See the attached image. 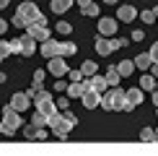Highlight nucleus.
<instances>
[{
  "label": "nucleus",
  "instance_id": "1",
  "mask_svg": "<svg viewBox=\"0 0 158 156\" xmlns=\"http://www.w3.org/2000/svg\"><path fill=\"white\" fill-rule=\"evenodd\" d=\"M78 125V117L73 112H68V109H62V115L60 112H55L47 120V128H52V133L57 135V138H68V133Z\"/></svg>",
  "mask_w": 158,
  "mask_h": 156
},
{
  "label": "nucleus",
  "instance_id": "33",
  "mask_svg": "<svg viewBox=\"0 0 158 156\" xmlns=\"http://www.w3.org/2000/svg\"><path fill=\"white\" fill-rule=\"evenodd\" d=\"M10 55H18V52H21V44H18V39H10Z\"/></svg>",
  "mask_w": 158,
  "mask_h": 156
},
{
  "label": "nucleus",
  "instance_id": "6",
  "mask_svg": "<svg viewBox=\"0 0 158 156\" xmlns=\"http://www.w3.org/2000/svg\"><path fill=\"white\" fill-rule=\"evenodd\" d=\"M26 34H29L31 39H34V42H44V39H49V37H52L47 26H39V24H34V21H31L29 26H26Z\"/></svg>",
  "mask_w": 158,
  "mask_h": 156
},
{
  "label": "nucleus",
  "instance_id": "29",
  "mask_svg": "<svg viewBox=\"0 0 158 156\" xmlns=\"http://www.w3.org/2000/svg\"><path fill=\"white\" fill-rule=\"evenodd\" d=\"M13 26H18V29H26V26H29L31 21H29V18H23L21 16V13H16V16H13V21H10Z\"/></svg>",
  "mask_w": 158,
  "mask_h": 156
},
{
  "label": "nucleus",
  "instance_id": "11",
  "mask_svg": "<svg viewBox=\"0 0 158 156\" xmlns=\"http://www.w3.org/2000/svg\"><path fill=\"white\" fill-rule=\"evenodd\" d=\"M94 44H96V52L101 57H106V55H111V52H114V47H111V39H106L104 34H98L96 39H94Z\"/></svg>",
  "mask_w": 158,
  "mask_h": 156
},
{
  "label": "nucleus",
  "instance_id": "19",
  "mask_svg": "<svg viewBox=\"0 0 158 156\" xmlns=\"http://www.w3.org/2000/svg\"><path fill=\"white\" fill-rule=\"evenodd\" d=\"M156 81H158V78H156L153 73H148V76H143V78H140V89H143V91H156V86H158Z\"/></svg>",
  "mask_w": 158,
  "mask_h": 156
},
{
  "label": "nucleus",
  "instance_id": "7",
  "mask_svg": "<svg viewBox=\"0 0 158 156\" xmlns=\"http://www.w3.org/2000/svg\"><path fill=\"white\" fill-rule=\"evenodd\" d=\"M83 83H85V89H94V91H98V94L109 89V86H106V78H104V76H98V73L85 76V78H83Z\"/></svg>",
  "mask_w": 158,
  "mask_h": 156
},
{
  "label": "nucleus",
  "instance_id": "4",
  "mask_svg": "<svg viewBox=\"0 0 158 156\" xmlns=\"http://www.w3.org/2000/svg\"><path fill=\"white\" fill-rule=\"evenodd\" d=\"M137 104H143V89H130V91H124V107H122V112H132Z\"/></svg>",
  "mask_w": 158,
  "mask_h": 156
},
{
  "label": "nucleus",
  "instance_id": "38",
  "mask_svg": "<svg viewBox=\"0 0 158 156\" xmlns=\"http://www.w3.org/2000/svg\"><path fill=\"white\" fill-rule=\"evenodd\" d=\"M5 31H8V21H5V18H0V37H3Z\"/></svg>",
  "mask_w": 158,
  "mask_h": 156
},
{
  "label": "nucleus",
  "instance_id": "39",
  "mask_svg": "<svg viewBox=\"0 0 158 156\" xmlns=\"http://www.w3.org/2000/svg\"><path fill=\"white\" fill-rule=\"evenodd\" d=\"M34 24H39V26H47V18H44V16H42V13H39V16L34 18Z\"/></svg>",
  "mask_w": 158,
  "mask_h": 156
},
{
  "label": "nucleus",
  "instance_id": "47",
  "mask_svg": "<svg viewBox=\"0 0 158 156\" xmlns=\"http://www.w3.org/2000/svg\"><path fill=\"white\" fill-rule=\"evenodd\" d=\"M156 143H158V130H156Z\"/></svg>",
  "mask_w": 158,
  "mask_h": 156
},
{
  "label": "nucleus",
  "instance_id": "43",
  "mask_svg": "<svg viewBox=\"0 0 158 156\" xmlns=\"http://www.w3.org/2000/svg\"><path fill=\"white\" fill-rule=\"evenodd\" d=\"M0 8H8V0H0Z\"/></svg>",
  "mask_w": 158,
  "mask_h": 156
},
{
  "label": "nucleus",
  "instance_id": "27",
  "mask_svg": "<svg viewBox=\"0 0 158 156\" xmlns=\"http://www.w3.org/2000/svg\"><path fill=\"white\" fill-rule=\"evenodd\" d=\"M140 141H143V143H156V130L143 128V130H140Z\"/></svg>",
  "mask_w": 158,
  "mask_h": 156
},
{
  "label": "nucleus",
  "instance_id": "22",
  "mask_svg": "<svg viewBox=\"0 0 158 156\" xmlns=\"http://www.w3.org/2000/svg\"><path fill=\"white\" fill-rule=\"evenodd\" d=\"M117 70H119V76H132V70H135V60H122V63H117Z\"/></svg>",
  "mask_w": 158,
  "mask_h": 156
},
{
  "label": "nucleus",
  "instance_id": "28",
  "mask_svg": "<svg viewBox=\"0 0 158 156\" xmlns=\"http://www.w3.org/2000/svg\"><path fill=\"white\" fill-rule=\"evenodd\" d=\"M81 73H83V78H85V76H94V73H96V63L85 60V63L81 65Z\"/></svg>",
  "mask_w": 158,
  "mask_h": 156
},
{
  "label": "nucleus",
  "instance_id": "41",
  "mask_svg": "<svg viewBox=\"0 0 158 156\" xmlns=\"http://www.w3.org/2000/svg\"><path fill=\"white\" fill-rule=\"evenodd\" d=\"M153 104H156V109H158V89L153 91Z\"/></svg>",
  "mask_w": 158,
  "mask_h": 156
},
{
  "label": "nucleus",
  "instance_id": "21",
  "mask_svg": "<svg viewBox=\"0 0 158 156\" xmlns=\"http://www.w3.org/2000/svg\"><path fill=\"white\" fill-rule=\"evenodd\" d=\"M150 65H153V57H150L148 52H143V55H137V57H135V68H140V70H148Z\"/></svg>",
  "mask_w": 158,
  "mask_h": 156
},
{
  "label": "nucleus",
  "instance_id": "10",
  "mask_svg": "<svg viewBox=\"0 0 158 156\" xmlns=\"http://www.w3.org/2000/svg\"><path fill=\"white\" fill-rule=\"evenodd\" d=\"M18 44H21V52H18V55H23V57H31V55L36 52V42H34L29 34L18 37Z\"/></svg>",
  "mask_w": 158,
  "mask_h": 156
},
{
  "label": "nucleus",
  "instance_id": "13",
  "mask_svg": "<svg viewBox=\"0 0 158 156\" xmlns=\"http://www.w3.org/2000/svg\"><path fill=\"white\" fill-rule=\"evenodd\" d=\"M117 24H119V21H114V18H98V34H104V37H114Z\"/></svg>",
  "mask_w": 158,
  "mask_h": 156
},
{
  "label": "nucleus",
  "instance_id": "14",
  "mask_svg": "<svg viewBox=\"0 0 158 156\" xmlns=\"http://www.w3.org/2000/svg\"><path fill=\"white\" fill-rule=\"evenodd\" d=\"M42 55L44 57H47V60H49V57H55V55H60V42H55V39H44V42H42Z\"/></svg>",
  "mask_w": 158,
  "mask_h": 156
},
{
  "label": "nucleus",
  "instance_id": "16",
  "mask_svg": "<svg viewBox=\"0 0 158 156\" xmlns=\"http://www.w3.org/2000/svg\"><path fill=\"white\" fill-rule=\"evenodd\" d=\"M137 18V11L132 5H119V11H117V21H135Z\"/></svg>",
  "mask_w": 158,
  "mask_h": 156
},
{
  "label": "nucleus",
  "instance_id": "17",
  "mask_svg": "<svg viewBox=\"0 0 158 156\" xmlns=\"http://www.w3.org/2000/svg\"><path fill=\"white\" fill-rule=\"evenodd\" d=\"M73 3H75V0H49L52 13H57V16H62L65 11H70V8H73Z\"/></svg>",
  "mask_w": 158,
  "mask_h": 156
},
{
  "label": "nucleus",
  "instance_id": "15",
  "mask_svg": "<svg viewBox=\"0 0 158 156\" xmlns=\"http://www.w3.org/2000/svg\"><path fill=\"white\" fill-rule=\"evenodd\" d=\"M83 91H85V83L83 81H70L68 86H65V94H68L70 99H81Z\"/></svg>",
  "mask_w": 158,
  "mask_h": 156
},
{
  "label": "nucleus",
  "instance_id": "37",
  "mask_svg": "<svg viewBox=\"0 0 158 156\" xmlns=\"http://www.w3.org/2000/svg\"><path fill=\"white\" fill-rule=\"evenodd\" d=\"M132 39H135V42H143V39H145V34L137 29V31H132Z\"/></svg>",
  "mask_w": 158,
  "mask_h": 156
},
{
  "label": "nucleus",
  "instance_id": "18",
  "mask_svg": "<svg viewBox=\"0 0 158 156\" xmlns=\"http://www.w3.org/2000/svg\"><path fill=\"white\" fill-rule=\"evenodd\" d=\"M36 109H39L42 115L52 117V115L57 112V104H55V99H44V102H39V104H36Z\"/></svg>",
  "mask_w": 158,
  "mask_h": 156
},
{
  "label": "nucleus",
  "instance_id": "5",
  "mask_svg": "<svg viewBox=\"0 0 158 156\" xmlns=\"http://www.w3.org/2000/svg\"><path fill=\"white\" fill-rule=\"evenodd\" d=\"M47 70L55 78H62L65 73H68V63H65V57L62 55H55V57H49V63H47Z\"/></svg>",
  "mask_w": 158,
  "mask_h": 156
},
{
  "label": "nucleus",
  "instance_id": "2",
  "mask_svg": "<svg viewBox=\"0 0 158 156\" xmlns=\"http://www.w3.org/2000/svg\"><path fill=\"white\" fill-rule=\"evenodd\" d=\"M98 107H104L106 112H122L124 107V91L119 86H109L106 91H101V104Z\"/></svg>",
  "mask_w": 158,
  "mask_h": 156
},
{
  "label": "nucleus",
  "instance_id": "8",
  "mask_svg": "<svg viewBox=\"0 0 158 156\" xmlns=\"http://www.w3.org/2000/svg\"><path fill=\"white\" fill-rule=\"evenodd\" d=\"M10 107L16 109V112H23V109H29V107H31V96L26 94V91H18V94H13Z\"/></svg>",
  "mask_w": 158,
  "mask_h": 156
},
{
  "label": "nucleus",
  "instance_id": "30",
  "mask_svg": "<svg viewBox=\"0 0 158 156\" xmlns=\"http://www.w3.org/2000/svg\"><path fill=\"white\" fill-rule=\"evenodd\" d=\"M5 57H10V44L5 39H0V60H5Z\"/></svg>",
  "mask_w": 158,
  "mask_h": 156
},
{
  "label": "nucleus",
  "instance_id": "12",
  "mask_svg": "<svg viewBox=\"0 0 158 156\" xmlns=\"http://www.w3.org/2000/svg\"><path fill=\"white\" fill-rule=\"evenodd\" d=\"M16 13H21L23 18H29V21H34V18L39 16V8H36V3H31V0H26V3L18 5V11Z\"/></svg>",
  "mask_w": 158,
  "mask_h": 156
},
{
  "label": "nucleus",
  "instance_id": "23",
  "mask_svg": "<svg viewBox=\"0 0 158 156\" xmlns=\"http://www.w3.org/2000/svg\"><path fill=\"white\" fill-rule=\"evenodd\" d=\"M137 16H140V21H143V24H156V18H158V5H156V8H150V11L137 13Z\"/></svg>",
  "mask_w": 158,
  "mask_h": 156
},
{
  "label": "nucleus",
  "instance_id": "25",
  "mask_svg": "<svg viewBox=\"0 0 158 156\" xmlns=\"http://www.w3.org/2000/svg\"><path fill=\"white\" fill-rule=\"evenodd\" d=\"M78 52V44H73V42H60V55L62 57H70V55H75Z\"/></svg>",
  "mask_w": 158,
  "mask_h": 156
},
{
  "label": "nucleus",
  "instance_id": "42",
  "mask_svg": "<svg viewBox=\"0 0 158 156\" xmlns=\"http://www.w3.org/2000/svg\"><path fill=\"white\" fill-rule=\"evenodd\" d=\"M150 68H153V76L158 78V63H153V65H150Z\"/></svg>",
  "mask_w": 158,
  "mask_h": 156
},
{
  "label": "nucleus",
  "instance_id": "3",
  "mask_svg": "<svg viewBox=\"0 0 158 156\" xmlns=\"http://www.w3.org/2000/svg\"><path fill=\"white\" fill-rule=\"evenodd\" d=\"M23 122H21V112H16V109L10 107H3V120H0V133L3 135H13L18 128H21Z\"/></svg>",
  "mask_w": 158,
  "mask_h": 156
},
{
  "label": "nucleus",
  "instance_id": "32",
  "mask_svg": "<svg viewBox=\"0 0 158 156\" xmlns=\"http://www.w3.org/2000/svg\"><path fill=\"white\" fill-rule=\"evenodd\" d=\"M55 104H57V109H68L70 107V96H62V99H57Z\"/></svg>",
  "mask_w": 158,
  "mask_h": 156
},
{
  "label": "nucleus",
  "instance_id": "31",
  "mask_svg": "<svg viewBox=\"0 0 158 156\" xmlns=\"http://www.w3.org/2000/svg\"><path fill=\"white\" fill-rule=\"evenodd\" d=\"M70 31H73V26H70L68 21H60V24H57V34H70Z\"/></svg>",
  "mask_w": 158,
  "mask_h": 156
},
{
  "label": "nucleus",
  "instance_id": "20",
  "mask_svg": "<svg viewBox=\"0 0 158 156\" xmlns=\"http://www.w3.org/2000/svg\"><path fill=\"white\" fill-rule=\"evenodd\" d=\"M104 78H106V86H119V81H122V76H119V70H117L114 65H111V68L106 70V76H104Z\"/></svg>",
  "mask_w": 158,
  "mask_h": 156
},
{
  "label": "nucleus",
  "instance_id": "40",
  "mask_svg": "<svg viewBox=\"0 0 158 156\" xmlns=\"http://www.w3.org/2000/svg\"><path fill=\"white\" fill-rule=\"evenodd\" d=\"M34 130H36L34 125H29V128H26V130H23V133H26V138H34Z\"/></svg>",
  "mask_w": 158,
  "mask_h": 156
},
{
  "label": "nucleus",
  "instance_id": "36",
  "mask_svg": "<svg viewBox=\"0 0 158 156\" xmlns=\"http://www.w3.org/2000/svg\"><path fill=\"white\" fill-rule=\"evenodd\" d=\"M150 57H153V63H158V42H153V47H150V52H148Z\"/></svg>",
  "mask_w": 158,
  "mask_h": 156
},
{
  "label": "nucleus",
  "instance_id": "24",
  "mask_svg": "<svg viewBox=\"0 0 158 156\" xmlns=\"http://www.w3.org/2000/svg\"><path fill=\"white\" fill-rule=\"evenodd\" d=\"M81 11H83V16H88V18H96L98 13H101V11H98V5L94 3V0H91V3H85V5H81Z\"/></svg>",
  "mask_w": 158,
  "mask_h": 156
},
{
  "label": "nucleus",
  "instance_id": "44",
  "mask_svg": "<svg viewBox=\"0 0 158 156\" xmlns=\"http://www.w3.org/2000/svg\"><path fill=\"white\" fill-rule=\"evenodd\" d=\"M75 3H78V5H85V3H91V0H75Z\"/></svg>",
  "mask_w": 158,
  "mask_h": 156
},
{
  "label": "nucleus",
  "instance_id": "45",
  "mask_svg": "<svg viewBox=\"0 0 158 156\" xmlns=\"http://www.w3.org/2000/svg\"><path fill=\"white\" fill-rule=\"evenodd\" d=\"M104 3H106V5H114V3H117V0H104Z\"/></svg>",
  "mask_w": 158,
  "mask_h": 156
},
{
  "label": "nucleus",
  "instance_id": "34",
  "mask_svg": "<svg viewBox=\"0 0 158 156\" xmlns=\"http://www.w3.org/2000/svg\"><path fill=\"white\" fill-rule=\"evenodd\" d=\"M111 47H114V50H122V47H127V39H111Z\"/></svg>",
  "mask_w": 158,
  "mask_h": 156
},
{
  "label": "nucleus",
  "instance_id": "35",
  "mask_svg": "<svg viewBox=\"0 0 158 156\" xmlns=\"http://www.w3.org/2000/svg\"><path fill=\"white\" fill-rule=\"evenodd\" d=\"M68 76H70V81H83V73H81V70H68Z\"/></svg>",
  "mask_w": 158,
  "mask_h": 156
},
{
  "label": "nucleus",
  "instance_id": "26",
  "mask_svg": "<svg viewBox=\"0 0 158 156\" xmlns=\"http://www.w3.org/2000/svg\"><path fill=\"white\" fill-rule=\"evenodd\" d=\"M47 120H49V117H47V115H42V112L36 109V115L31 117V125H34V128H47Z\"/></svg>",
  "mask_w": 158,
  "mask_h": 156
},
{
  "label": "nucleus",
  "instance_id": "9",
  "mask_svg": "<svg viewBox=\"0 0 158 156\" xmlns=\"http://www.w3.org/2000/svg\"><path fill=\"white\" fill-rule=\"evenodd\" d=\"M81 102H83L85 109H94V107H98V104H101V94H98V91H94V89H85L83 94H81Z\"/></svg>",
  "mask_w": 158,
  "mask_h": 156
},
{
  "label": "nucleus",
  "instance_id": "46",
  "mask_svg": "<svg viewBox=\"0 0 158 156\" xmlns=\"http://www.w3.org/2000/svg\"><path fill=\"white\" fill-rule=\"evenodd\" d=\"M3 81H5V73H0V83H3Z\"/></svg>",
  "mask_w": 158,
  "mask_h": 156
}]
</instances>
